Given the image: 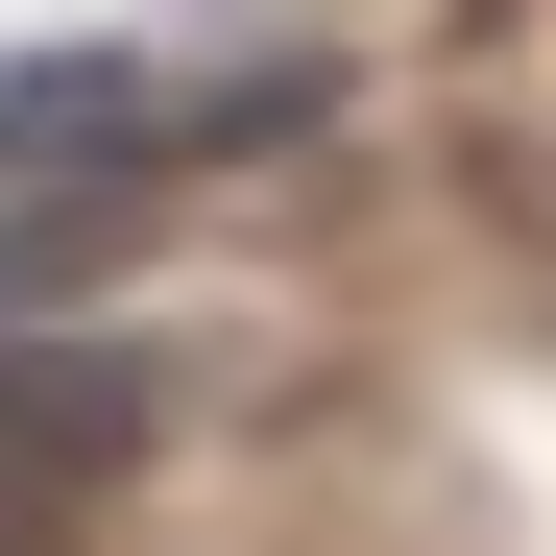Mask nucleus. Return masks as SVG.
<instances>
[{"mask_svg":"<svg viewBox=\"0 0 556 556\" xmlns=\"http://www.w3.org/2000/svg\"><path fill=\"white\" fill-rule=\"evenodd\" d=\"M0 459H25V484L146 459V363H122V339H0Z\"/></svg>","mask_w":556,"mask_h":556,"instance_id":"nucleus-1","label":"nucleus"}]
</instances>
